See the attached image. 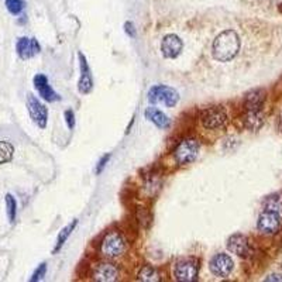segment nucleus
Here are the masks:
<instances>
[{"instance_id": "nucleus-1", "label": "nucleus", "mask_w": 282, "mask_h": 282, "mask_svg": "<svg viewBox=\"0 0 282 282\" xmlns=\"http://www.w3.org/2000/svg\"><path fill=\"white\" fill-rule=\"evenodd\" d=\"M240 51V37L234 30H226L216 37L212 47V54L216 61L229 62Z\"/></svg>"}, {"instance_id": "nucleus-23", "label": "nucleus", "mask_w": 282, "mask_h": 282, "mask_svg": "<svg viewBox=\"0 0 282 282\" xmlns=\"http://www.w3.org/2000/svg\"><path fill=\"white\" fill-rule=\"evenodd\" d=\"M13 153L14 148L10 143H7V141H0V164L12 161Z\"/></svg>"}, {"instance_id": "nucleus-22", "label": "nucleus", "mask_w": 282, "mask_h": 282, "mask_svg": "<svg viewBox=\"0 0 282 282\" xmlns=\"http://www.w3.org/2000/svg\"><path fill=\"white\" fill-rule=\"evenodd\" d=\"M264 209L265 210H272V212H279L282 210V195L281 193H274L271 196H268L264 200Z\"/></svg>"}, {"instance_id": "nucleus-6", "label": "nucleus", "mask_w": 282, "mask_h": 282, "mask_svg": "<svg viewBox=\"0 0 282 282\" xmlns=\"http://www.w3.org/2000/svg\"><path fill=\"white\" fill-rule=\"evenodd\" d=\"M200 121H202L204 128H207V130L223 128L227 123V113H226L225 107H222V106H212L202 112Z\"/></svg>"}, {"instance_id": "nucleus-8", "label": "nucleus", "mask_w": 282, "mask_h": 282, "mask_svg": "<svg viewBox=\"0 0 282 282\" xmlns=\"http://www.w3.org/2000/svg\"><path fill=\"white\" fill-rule=\"evenodd\" d=\"M27 109L30 117L40 128H45L48 123V110L34 95H27Z\"/></svg>"}, {"instance_id": "nucleus-16", "label": "nucleus", "mask_w": 282, "mask_h": 282, "mask_svg": "<svg viewBox=\"0 0 282 282\" xmlns=\"http://www.w3.org/2000/svg\"><path fill=\"white\" fill-rule=\"evenodd\" d=\"M265 102V93L261 89H255V91L248 92L244 99V107L246 112H257V110H262V106Z\"/></svg>"}, {"instance_id": "nucleus-3", "label": "nucleus", "mask_w": 282, "mask_h": 282, "mask_svg": "<svg viewBox=\"0 0 282 282\" xmlns=\"http://www.w3.org/2000/svg\"><path fill=\"white\" fill-rule=\"evenodd\" d=\"M148 102L151 105L164 103L167 107H174L179 102V93L165 85H155L148 92Z\"/></svg>"}, {"instance_id": "nucleus-10", "label": "nucleus", "mask_w": 282, "mask_h": 282, "mask_svg": "<svg viewBox=\"0 0 282 282\" xmlns=\"http://www.w3.org/2000/svg\"><path fill=\"white\" fill-rule=\"evenodd\" d=\"M33 84H34L35 91L38 92V95L41 96V99H44L45 102H58L61 100V96L56 93L51 85L48 82V78L42 74H37L34 78H33Z\"/></svg>"}, {"instance_id": "nucleus-24", "label": "nucleus", "mask_w": 282, "mask_h": 282, "mask_svg": "<svg viewBox=\"0 0 282 282\" xmlns=\"http://www.w3.org/2000/svg\"><path fill=\"white\" fill-rule=\"evenodd\" d=\"M7 12L13 16H19L24 10V2L23 0H5Z\"/></svg>"}, {"instance_id": "nucleus-20", "label": "nucleus", "mask_w": 282, "mask_h": 282, "mask_svg": "<svg viewBox=\"0 0 282 282\" xmlns=\"http://www.w3.org/2000/svg\"><path fill=\"white\" fill-rule=\"evenodd\" d=\"M137 279L144 282H158L161 281V276H160V272H158V269L155 267H153V265H144L140 269L138 275H137Z\"/></svg>"}, {"instance_id": "nucleus-9", "label": "nucleus", "mask_w": 282, "mask_h": 282, "mask_svg": "<svg viewBox=\"0 0 282 282\" xmlns=\"http://www.w3.org/2000/svg\"><path fill=\"white\" fill-rule=\"evenodd\" d=\"M282 220L278 212L264 210L258 218L257 227L262 234H275L281 229Z\"/></svg>"}, {"instance_id": "nucleus-7", "label": "nucleus", "mask_w": 282, "mask_h": 282, "mask_svg": "<svg viewBox=\"0 0 282 282\" xmlns=\"http://www.w3.org/2000/svg\"><path fill=\"white\" fill-rule=\"evenodd\" d=\"M233 268H234V262H233L232 257L225 253L215 254L209 262L210 272L218 278H227L232 274Z\"/></svg>"}, {"instance_id": "nucleus-25", "label": "nucleus", "mask_w": 282, "mask_h": 282, "mask_svg": "<svg viewBox=\"0 0 282 282\" xmlns=\"http://www.w3.org/2000/svg\"><path fill=\"white\" fill-rule=\"evenodd\" d=\"M45 274H47V264H45V262H42V264H40L38 267L35 268V271L33 272V275H31L30 281L31 282L41 281L42 278L45 276Z\"/></svg>"}, {"instance_id": "nucleus-27", "label": "nucleus", "mask_w": 282, "mask_h": 282, "mask_svg": "<svg viewBox=\"0 0 282 282\" xmlns=\"http://www.w3.org/2000/svg\"><path fill=\"white\" fill-rule=\"evenodd\" d=\"M110 157H112L110 154H105L100 160H99L98 167H96V175H100V174L103 172V169L106 168V165H107L109 161H110Z\"/></svg>"}, {"instance_id": "nucleus-26", "label": "nucleus", "mask_w": 282, "mask_h": 282, "mask_svg": "<svg viewBox=\"0 0 282 282\" xmlns=\"http://www.w3.org/2000/svg\"><path fill=\"white\" fill-rule=\"evenodd\" d=\"M138 220H140V223L144 227H148L150 223H151V215L146 209H140L138 210Z\"/></svg>"}, {"instance_id": "nucleus-12", "label": "nucleus", "mask_w": 282, "mask_h": 282, "mask_svg": "<svg viewBox=\"0 0 282 282\" xmlns=\"http://www.w3.org/2000/svg\"><path fill=\"white\" fill-rule=\"evenodd\" d=\"M183 48L182 40L176 34H168L164 37L161 44L162 55L168 59H175L176 56L181 54Z\"/></svg>"}, {"instance_id": "nucleus-2", "label": "nucleus", "mask_w": 282, "mask_h": 282, "mask_svg": "<svg viewBox=\"0 0 282 282\" xmlns=\"http://www.w3.org/2000/svg\"><path fill=\"white\" fill-rule=\"evenodd\" d=\"M199 150H200L199 141L195 138H185L176 146L174 151V158L179 165H188L196 160Z\"/></svg>"}, {"instance_id": "nucleus-5", "label": "nucleus", "mask_w": 282, "mask_h": 282, "mask_svg": "<svg viewBox=\"0 0 282 282\" xmlns=\"http://www.w3.org/2000/svg\"><path fill=\"white\" fill-rule=\"evenodd\" d=\"M199 274V264L195 258H181L174 265V276L176 281L195 282Z\"/></svg>"}, {"instance_id": "nucleus-21", "label": "nucleus", "mask_w": 282, "mask_h": 282, "mask_svg": "<svg viewBox=\"0 0 282 282\" xmlns=\"http://www.w3.org/2000/svg\"><path fill=\"white\" fill-rule=\"evenodd\" d=\"M5 202H6V212L9 222L13 225L16 222V218H17V200H16V197L12 193H7L5 196Z\"/></svg>"}, {"instance_id": "nucleus-28", "label": "nucleus", "mask_w": 282, "mask_h": 282, "mask_svg": "<svg viewBox=\"0 0 282 282\" xmlns=\"http://www.w3.org/2000/svg\"><path fill=\"white\" fill-rule=\"evenodd\" d=\"M63 117H65V121H66V124L69 127V130H72L74 127H75V114L72 110H66V112L63 113Z\"/></svg>"}, {"instance_id": "nucleus-11", "label": "nucleus", "mask_w": 282, "mask_h": 282, "mask_svg": "<svg viewBox=\"0 0 282 282\" xmlns=\"http://www.w3.org/2000/svg\"><path fill=\"white\" fill-rule=\"evenodd\" d=\"M16 51L21 59H30L41 51V45L35 38L20 37L16 42Z\"/></svg>"}, {"instance_id": "nucleus-18", "label": "nucleus", "mask_w": 282, "mask_h": 282, "mask_svg": "<svg viewBox=\"0 0 282 282\" xmlns=\"http://www.w3.org/2000/svg\"><path fill=\"white\" fill-rule=\"evenodd\" d=\"M243 123L248 130H258L264 124V114L262 110H257V112H246L244 117H243Z\"/></svg>"}, {"instance_id": "nucleus-15", "label": "nucleus", "mask_w": 282, "mask_h": 282, "mask_svg": "<svg viewBox=\"0 0 282 282\" xmlns=\"http://www.w3.org/2000/svg\"><path fill=\"white\" fill-rule=\"evenodd\" d=\"M79 65H81V79L78 82V89L82 95H86L92 91L93 88V78H92L91 68L89 63L86 61V58L82 52H79Z\"/></svg>"}, {"instance_id": "nucleus-4", "label": "nucleus", "mask_w": 282, "mask_h": 282, "mask_svg": "<svg viewBox=\"0 0 282 282\" xmlns=\"http://www.w3.org/2000/svg\"><path fill=\"white\" fill-rule=\"evenodd\" d=\"M100 251L107 258H117L126 251V240L119 232L107 233L102 241Z\"/></svg>"}, {"instance_id": "nucleus-29", "label": "nucleus", "mask_w": 282, "mask_h": 282, "mask_svg": "<svg viewBox=\"0 0 282 282\" xmlns=\"http://www.w3.org/2000/svg\"><path fill=\"white\" fill-rule=\"evenodd\" d=\"M124 28H126V33L130 37H135V30H134V24L133 23H130V21H127L126 24H124Z\"/></svg>"}, {"instance_id": "nucleus-30", "label": "nucleus", "mask_w": 282, "mask_h": 282, "mask_svg": "<svg viewBox=\"0 0 282 282\" xmlns=\"http://www.w3.org/2000/svg\"><path fill=\"white\" fill-rule=\"evenodd\" d=\"M265 281H282V276L278 274H272L265 278Z\"/></svg>"}, {"instance_id": "nucleus-19", "label": "nucleus", "mask_w": 282, "mask_h": 282, "mask_svg": "<svg viewBox=\"0 0 282 282\" xmlns=\"http://www.w3.org/2000/svg\"><path fill=\"white\" fill-rule=\"evenodd\" d=\"M78 226V219H74L72 222H70L69 225L65 226L62 230L59 232V234H58V237H56V243H55V247H54V250H52V254H56L61 248L63 247V244L66 243V240H68V237H69L70 234H72V232L75 230V227Z\"/></svg>"}, {"instance_id": "nucleus-17", "label": "nucleus", "mask_w": 282, "mask_h": 282, "mask_svg": "<svg viewBox=\"0 0 282 282\" xmlns=\"http://www.w3.org/2000/svg\"><path fill=\"white\" fill-rule=\"evenodd\" d=\"M144 114H146V119L148 121H151L158 128L164 130V128H169V126H171V120H169L168 116L165 113H162L161 110H158L157 107H147Z\"/></svg>"}, {"instance_id": "nucleus-14", "label": "nucleus", "mask_w": 282, "mask_h": 282, "mask_svg": "<svg viewBox=\"0 0 282 282\" xmlns=\"http://www.w3.org/2000/svg\"><path fill=\"white\" fill-rule=\"evenodd\" d=\"M93 279L100 282H112L117 279L119 269L112 262H100L93 269Z\"/></svg>"}, {"instance_id": "nucleus-13", "label": "nucleus", "mask_w": 282, "mask_h": 282, "mask_svg": "<svg viewBox=\"0 0 282 282\" xmlns=\"http://www.w3.org/2000/svg\"><path fill=\"white\" fill-rule=\"evenodd\" d=\"M227 248L233 254H237L239 257H248L251 254V246L246 236L243 234H233L227 240Z\"/></svg>"}]
</instances>
